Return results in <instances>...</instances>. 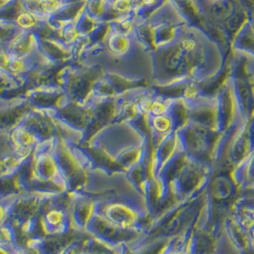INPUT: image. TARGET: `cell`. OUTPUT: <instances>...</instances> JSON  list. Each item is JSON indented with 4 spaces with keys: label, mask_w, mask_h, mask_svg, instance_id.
I'll return each instance as SVG.
<instances>
[{
    "label": "cell",
    "mask_w": 254,
    "mask_h": 254,
    "mask_svg": "<svg viewBox=\"0 0 254 254\" xmlns=\"http://www.w3.org/2000/svg\"><path fill=\"white\" fill-rule=\"evenodd\" d=\"M18 23L23 28H30L35 24V19L30 13H22L17 19Z\"/></svg>",
    "instance_id": "7"
},
{
    "label": "cell",
    "mask_w": 254,
    "mask_h": 254,
    "mask_svg": "<svg viewBox=\"0 0 254 254\" xmlns=\"http://www.w3.org/2000/svg\"><path fill=\"white\" fill-rule=\"evenodd\" d=\"M42 8L47 13H53L59 9L60 3L57 0H44L42 2Z\"/></svg>",
    "instance_id": "8"
},
{
    "label": "cell",
    "mask_w": 254,
    "mask_h": 254,
    "mask_svg": "<svg viewBox=\"0 0 254 254\" xmlns=\"http://www.w3.org/2000/svg\"><path fill=\"white\" fill-rule=\"evenodd\" d=\"M239 52L254 58V21H250L243 27L234 38L232 53Z\"/></svg>",
    "instance_id": "5"
},
{
    "label": "cell",
    "mask_w": 254,
    "mask_h": 254,
    "mask_svg": "<svg viewBox=\"0 0 254 254\" xmlns=\"http://www.w3.org/2000/svg\"><path fill=\"white\" fill-rule=\"evenodd\" d=\"M240 196H245V197H254V187L245 189L240 192Z\"/></svg>",
    "instance_id": "9"
},
{
    "label": "cell",
    "mask_w": 254,
    "mask_h": 254,
    "mask_svg": "<svg viewBox=\"0 0 254 254\" xmlns=\"http://www.w3.org/2000/svg\"><path fill=\"white\" fill-rule=\"evenodd\" d=\"M130 39L125 34L116 35L113 38V51L118 54H126L130 49Z\"/></svg>",
    "instance_id": "6"
},
{
    "label": "cell",
    "mask_w": 254,
    "mask_h": 254,
    "mask_svg": "<svg viewBox=\"0 0 254 254\" xmlns=\"http://www.w3.org/2000/svg\"><path fill=\"white\" fill-rule=\"evenodd\" d=\"M187 25L177 9L167 1L147 18L141 27L140 38L150 52L156 51L175 42Z\"/></svg>",
    "instance_id": "3"
},
{
    "label": "cell",
    "mask_w": 254,
    "mask_h": 254,
    "mask_svg": "<svg viewBox=\"0 0 254 254\" xmlns=\"http://www.w3.org/2000/svg\"><path fill=\"white\" fill-rule=\"evenodd\" d=\"M206 202V190L188 201L177 203L154 219L147 229L143 244L169 242L194 229Z\"/></svg>",
    "instance_id": "2"
},
{
    "label": "cell",
    "mask_w": 254,
    "mask_h": 254,
    "mask_svg": "<svg viewBox=\"0 0 254 254\" xmlns=\"http://www.w3.org/2000/svg\"><path fill=\"white\" fill-rule=\"evenodd\" d=\"M179 145L192 160L213 168L217 146L222 135L213 127L188 120L177 131Z\"/></svg>",
    "instance_id": "4"
},
{
    "label": "cell",
    "mask_w": 254,
    "mask_h": 254,
    "mask_svg": "<svg viewBox=\"0 0 254 254\" xmlns=\"http://www.w3.org/2000/svg\"><path fill=\"white\" fill-rule=\"evenodd\" d=\"M151 53L157 86L201 82L223 72L229 63L215 41L190 25L175 42Z\"/></svg>",
    "instance_id": "1"
}]
</instances>
